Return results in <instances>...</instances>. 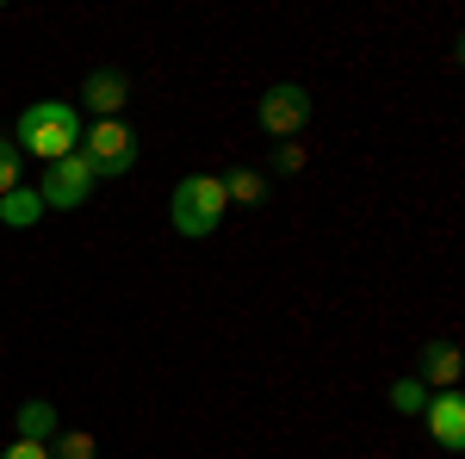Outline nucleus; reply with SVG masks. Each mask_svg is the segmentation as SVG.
<instances>
[{"label": "nucleus", "mask_w": 465, "mask_h": 459, "mask_svg": "<svg viewBox=\"0 0 465 459\" xmlns=\"http://www.w3.org/2000/svg\"><path fill=\"white\" fill-rule=\"evenodd\" d=\"M81 162L100 175H131V162H137V131L124 125V118H100L87 137H81Z\"/></svg>", "instance_id": "3"}, {"label": "nucleus", "mask_w": 465, "mask_h": 459, "mask_svg": "<svg viewBox=\"0 0 465 459\" xmlns=\"http://www.w3.org/2000/svg\"><path fill=\"white\" fill-rule=\"evenodd\" d=\"M0 459H50L44 441H13V447H0Z\"/></svg>", "instance_id": "16"}, {"label": "nucleus", "mask_w": 465, "mask_h": 459, "mask_svg": "<svg viewBox=\"0 0 465 459\" xmlns=\"http://www.w3.org/2000/svg\"><path fill=\"white\" fill-rule=\"evenodd\" d=\"M13 143H19V155H37L50 168V162H63V155L81 149V112L69 100H32L19 112V137Z\"/></svg>", "instance_id": "1"}, {"label": "nucleus", "mask_w": 465, "mask_h": 459, "mask_svg": "<svg viewBox=\"0 0 465 459\" xmlns=\"http://www.w3.org/2000/svg\"><path fill=\"white\" fill-rule=\"evenodd\" d=\"M422 416H429V434L447 447V454H460V447H465V397H460V391L429 397V410H422Z\"/></svg>", "instance_id": "7"}, {"label": "nucleus", "mask_w": 465, "mask_h": 459, "mask_svg": "<svg viewBox=\"0 0 465 459\" xmlns=\"http://www.w3.org/2000/svg\"><path fill=\"white\" fill-rule=\"evenodd\" d=\"M37 217H44V199H37V186H25V180H19V186L0 199V224H6V230H32Z\"/></svg>", "instance_id": "10"}, {"label": "nucleus", "mask_w": 465, "mask_h": 459, "mask_svg": "<svg viewBox=\"0 0 465 459\" xmlns=\"http://www.w3.org/2000/svg\"><path fill=\"white\" fill-rule=\"evenodd\" d=\"M37 199H44V212H81V205L94 199V168L81 162V149L44 168V186H37Z\"/></svg>", "instance_id": "5"}, {"label": "nucleus", "mask_w": 465, "mask_h": 459, "mask_svg": "<svg viewBox=\"0 0 465 459\" xmlns=\"http://www.w3.org/2000/svg\"><path fill=\"white\" fill-rule=\"evenodd\" d=\"M81 106L94 112V118H118V112L131 106V75L124 69H94L81 81Z\"/></svg>", "instance_id": "6"}, {"label": "nucleus", "mask_w": 465, "mask_h": 459, "mask_svg": "<svg viewBox=\"0 0 465 459\" xmlns=\"http://www.w3.org/2000/svg\"><path fill=\"white\" fill-rule=\"evenodd\" d=\"M223 212H230V199H223V180L217 175H186L174 186V199H168V224H174L180 236H212L217 224H223Z\"/></svg>", "instance_id": "2"}, {"label": "nucleus", "mask_w": 465, "mask_h": 459, "mask_svg": "<svg viewBox=\"0 0 465 459\" xmlns=\"http://www.w3.org/2000/svg\"><path fill=\"white\" fill-rule=\"evenodd\" d=\"M311 112H317V100H311L298 81H280V87H267V94H261L254 118H261V131H267V137L292 143L298 131H304V125H311Z\"/></svg>", "instance_id": "4"}, {"label": "nucleus", "mask_w": 465, "mask_h": 459, "mask_svg": "<svg viewBox=\"0 0 465 459\" xmlns=\"http://www.w3.org/2000/svg\"><path fill=\"white\" fill-rule=\"evenodd\" d=\"M13 428H19V441H56V404L50 397H25L19 404V416H13Z\"/></svg>", "instance_id": "9"}, {"label": "nucleus", "mask_w": 465, "mask_h": 459, "mask_svg": "<svg viewBox=\"0 0 465 459\" xmlns=\"http://www.w3.org/2000/svg\"><path fill=\"white\" fill-rule=\"evenodd\" d=\"M273 162H280V175H298V168L311 162V149H304V143L292 137V143H280V149H273Z\"/></svg>", "instance_id": "15"}, {"label": "nucleus", "mask_w": 465, "mask_h": 459, "mask_svg": "<svg viewBox=\"0 0 465 459\" xmlns=\"http://www.w3.org/2000/svg\"><path fill=\"white\" fill-rule=\"evenodd\" d=\"M19 175H25V155H19V143L13 137H0V199L19 186Z\"/></svg>", "instance_id": "14"}, {"label": "nucleus", "mask_w": 465, "mask_h": 459, "mask_svg": "<svg viewBox=\"0 0 465 459\" xmlns=\"http://www.w3.org/2000/svg\"><path fill=\"white\" fill-rule=\"evenodd\" d=\"M223 199L230 205H267V175H254V168H230V180H223Z\"/></svg>", "instance_id": "11"}, {"label": "nucleus", "mask_w": 465, "mask_h": 459, "mask_svg": "<svg viewBox=\"0 0 465 459\" xmlns=\"http://www.w3.org/2000/svg\"><path fill=\"white\" fill-rule=\"evenodd\" d=\"M50 459H100V441H94L87 428H69V434L50 441Z\"/></svg>", "instance_id": "12"}, {"label": "nucleus", "mask_w": 465, "mask_h": 459, "mask_svg": "<svg viewBox=\"0 0 465 459\" xmlns=\"http://www.w3.org/2000/svg\"><path fill=\"white\" fill-rule=\"evenodd\" d=\"M460 366H465L460 342H429V348L416 354V379H422V385H440V391L460 385Z\"/></svg>", "instance_id": "8"}, {"label": "nucleus", "mask_w": 465, "mask_h": 459, "mask_svg": "<svg viewBox=\"0 0 465 459\" xmlns=\"http://www.w3.org/2000/svg\"><path fill=\"white\" fill-rule=\"evenodd\" d=\"M391 410L422 416V410H429V385H422V379H397V385H391Z\"/></svg>", "instance_id": "13"}]
</instances>
